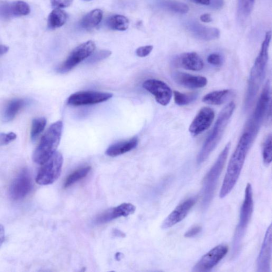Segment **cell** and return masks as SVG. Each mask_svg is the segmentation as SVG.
<instances>
[{
	"label": "cell",
	"mask_w": 272,
	"mask_h": 272,
	"mask_svg": "<svg viewBox=\"0 0 272 272\" xmlns=\"http://www.w3.org/2000/svg\"><path fill=\"white\" fill-rule=\"evenodd\" d=\"M255 139L249 134L244 132L228 164L226 172L220 192V197H225L237 182L247 155Z\"/></svg>",
	"instance_id": "cell-1"
},
{
	"label": "cell",
	"mask_w": 272,
	"mask_h": 272,
	"mask_svg": "<svg viewBox=\"0 0 272 272\" xmlns=\"http://www.w3.org/2000/svg\"><path fill=\"white\" fill-rule=\"evenodd\" d=\"M271 32L266 34L259 54L251 69L248 88L244 100L245 110H248L255 102L260 87L264 80L268 59V49L271 40Z\"/></svg>",
	"instance_id": "cell-2"
},
{
	"label": "cell",
	"mask_w": 272,
	"mask_h": 272,
	"mask_svg": "<svg viewBox=\"0 0 272 272\" xmlns=\"http://www.w3.org/2000/svg\"><path fill=\"white\" fill-rule=\"evenodd\" d=\"M235 108V103L232 102L228 104L219 114L211 133L206 138L197 156V163L198 164L200 165L204 162L221 141Z\"/></svg>",
	"instance_id": "cell-3"
},
{
	"label": "cell",
	"mask_w": 272,
	"mask_h": 272,
	"mask_svg": "<svg viewBox=\"0 0 272 272\" xmlns=\"http://www.w3.org/2000/svg\"><path fill=\"white\" fill-rule=\"evenodd\" d=\"M63 130V122L61 121L54 123L50 127L33 154V159L35 163L42 165L56 152Z\"/></svg>",
	"instance_id": "cell-4"
},
{
	"label": "cell",
	"mask_w": 272,
	"mask_h": 272,
	"mask_svg": "<svg viewBox=\"0 0 272 272\" xmlns=\"http://www.w3.org/2000/svg\"><path fill=\"white\" fill-rule=\"evenodd\" d=\"M230 147V143L225 146L204 178L201 191V206L203 209L207 208L213 199L217 184L224 167Z\"/></svg>",
	"instance_id": "cell-5"
},
{
	"label": "cell",
	"mask_w": 272,
	"mask_h": 272,
	"mask_svg": "<svg viewBox=\"0 0 272 272\" xmlns=\"http://www.w3.org/2000/svg\"><path fill=\"white\" fill-rule=\"evenodd\" d=\"M253 209L251 185L248 183L245 190L244 199L241 205L239 223L236 227L232 243V253L234 256L239 252L243 236L251 220Z\"/></svg>",
	"instance_id": "cell-6"
},
{
	"label": "cell",
	"mask_w": 272,
	"mask_h": 272,
	"mask_svg": "<svg viewBox=\"0 0 272 272\" xmlns=\"http://www.w3.org/2000/svg\"><path fill=\"white\" fill-rule=\"evenodd\" d=\"M270 86L269 81L265 84L257 101L256 107L245 126L244 132L255 139L266 114L270 108Z\"/></svg>",
	"instance_id": "cell-7"
},
{
	"label": "cell",
	"mask_w": 272,
	"mask_h": 272,
	"mask_svg": "<svg viewBox=\"0 0 272 272\" xmlns=\"http://www.w3.org/2000/svg\"><path fill=\"white\" fill-rule=\"evenodd\" d=\"M64 163L63 155L56 152L43 163L36 178L39 185L46 186L54 183L60 177Z\"/></svg>",
	"instance_id": "cell-8"
},
{
	"label": "cell",
	"mask_w": 272,
	"mask_h": 272,
	"mask_svg": "<svg viewBox=\"0 0 272 272\" xmlns=\"http://www.w3.org/2000/svg\"><path fill=\"white\" fill-rule=\"evenodd\" d=\"M95 45L92 41L85 42L75 48L65 62L58 69L61 74H66L74 69L83 61L90 57L94 53Z\"/></svg>",
	"instance_id": "cell-9"
},
{
	"label": "cell",
	"mask_w": 272,
	"mask_h": 272,
	"mask_svg": "<svg viewBox=\"0 0 272 272\" xmlns=\"http://www.w3.org/2000/svg\"><path fill=\"white\" fill-rule=\"evenodd\" d=\"M229 248L226 244L217 245L209 251L193 267V271L206 272L211 270L226 256Z\"/></svg>",
	"instance_id": "cell-10"
},
{
	"label": "cell",
	"mask_w": 272,
	"mask_h": 272,
	"mask_svg": "<svg viewBox=\"0 0 272 272\" xmlns=\"http://www.w3.org/2000/svg\"><path fill=\"white\" fill-rule=\"evenodd\" d=\"M112 94L95 91L78 92L69 96L67 103L73 106L93 105L107 101L112 98Z\"/></svg>",
	"instance_id": "cell-11"
},
{
	"label": "cell",
	"mask_w": 272,
	"mask_h": 272,
	"mask_svg": "<svg viewBox=\"0 0 272 272\" xmlns=\"http://www.w3.org/2000/svg\"><path fill=\"white\" fill-rule=\"evenodd\" d=\"M32 188L33 182L30 172L28 169H24L12 183L10 195L14 200L22 199L29 194Z\"/></svg>",
	"instance_id": "cell-12"
},
{
	"label": "cell",
	"mask_w": 272,
	"mask_h": 272,
	"mask_svg": "<svg viewBox=\"0 0 272 272\" xmlns=\"http://www.w3.org/2000/svg\"><path fill=\"white\" fill-rule=\"evenodd\" d=\"M144 89L154 95L158 103L166 106L171 101L172 91L170 87L165 83L152 79L144 82Z\"/></svg>",
	"instance_id": "cell-13"
},
{
	"label": "cell",
	"mask_w": 272,
	"mask_h": 272,
	"mask_svg": "<svg viewBox=\"0 0 272 272\" xmlns=\"http://www.w3.org/2000/svg\"><path fill=\"white\" fill-rule=\"evenodd\" d=\"M197 199L196 197H192L183 201L165 219L162 224V229H169L182 221L195 205Z\"/></svg>",
	"instance_id": "cell-14"
},
{
	"label": "cell",
	"mask_w": 272,
	"mask_h": 272,
	"mask_svg": "<svg viewBox=\"0 0 272 272\" xmlns=\"http://www.w3.org/2000/svg\"><path fill=\"white\" fill-rule=\"evenodd\" d=\"M215 113L211 108L204 107L201 109L189 127L191 135L197 136L203 133L212 125Z\"/></svg>",
	"instance_id": "cell-15"
},
{
	"label": "cell",
	"mask_w": 272,
	"mask_h": 272,
	"mask_svg": "<svg viewBox=\"0 0 272 272\" xmlns=\"http://www.w3.org/2000/svg\"><path fill=\"white\" fill-rule=\"evenodd\" d=\"M271 225L266 231L257 261V271L270 272L271 259Z\"/></svg>",
	"instance_id": "cell-16"
},
{
	"label": "cell",
	"mask_w": 272,
	"mask_h": 272,
	"mask_svg": "<svg viewBox=\"0 0 272 272\" xmlns=\"http://www.w3.org/2000/svg\"><path fill=\"white\" fill-rule=\"evenodd\" d=\"M172 64L175 67L182 68L192 71H200L204 67L202 59L195 52L185 53L172 60Z\"/></svg>",
	"instance_id": "cell-17"
},
{
	"label": "cell",
	"mask_w": 272,
	"mask_h": 272,
	"mask_svg": "<svg viewBox=\"0 0 272 272\" xmlns=\"http://www.w3.org/2000/svg\"><path fill=\"white\" fill-rule=\"evenodd\" d=\"M186 27L193 36L200 40L212 41L220 37V32L218 29L207 27L196 22H188L186 24Z\"/></svg>",
	"instance_id": "cell-18"
},
{
	"label": "cell",
	"mask_w": 272,
	"mask_h": 272,
	"mask_svg": "<svg viewBox=\"0 0 272 272\" xmlns=\"http://www.w3.org/2000/svg\"><path fill=\"white\" fill-rule=\"evenodd\" d=\"M172 77L175 83L190 89H201L207 84V79L204 77L192 75L182 72H174Z\"/></svg>",
	"instance_id": "cell-19"
},
{
	"label": "cell",
	"mask_w": 272,
	"mask_h": 272,
	"mask_svg": "<svg viewBox=\"0 0 272 272\" xmlns=\"http://www.w3.org/2000/svg\"><path fill=\"white\" fill-rule=\"evenodd\" d=\"M30 12L29 5L24 2H15L0 6V18L4 19L25 16L29 15Z\"/></svg>",
	"instance_id": "cell-20"
},
{
	"label": "cell",
	"mask_w": 272,
	"mask_h": 272,
	"mask_svg": "<svg viewBox=\"0 0 272 272\" xmlns=\"http://www.w3.org/2000/svg\"><path fill=\"white\" fill-rule=\"evenodd\" d=\"M136 207L130 203H124L117 207L108 209L99 215V220L101 223H106L115 219L126 217L135 213Z\"/></svg>",
	"instance_id": "cell-21"
},
{
	"label": "cell",
	"mask_w": 272,
	"mask_h": 272,
	"mask_svg": "<svg viewBox=\"0 0 272 272\" xmlns=\"http://www.w3.org/2000/svg\"><path fill=\"white\" fill-rule=\"evenodd\" d=\"M138 144L137 137L114 144L106 151V154L111 157H116L134 150Z\"/></svg>",
	"instance_id": "cell-22"
},
{
	"label": "cell",
	"mask_w": 272,
	"mask_h": 272,
	"mask_svg": "<svg viewBox=\"0 0 272 272\" xmlns=\"http://www.w3.org/2000/svg\"><path fill=\"white\" fill-rule=\"evenodd\" d=\"M232 94V92L230 90L214 91L206 94L202 101L208 104L220 105L227 101Z\"/></svg>",
	"instance_id": "cell-23"
},
{
	"label": "cell",
	"mask_w": 272,
	"mask_h": 272,
	"mask_svg": "<svg viewBox=\"0 0 272 272\" xmlns=\"http://www.w3.org/2000/svg\"><path fill=\"white\" fill-rule=\"evenodd\" d=\"M28 104V101L24 99H14L9 102L4 112L5 120L6 121L13 120L17 114Z\"/></svg>",
	"instance_id": "cell-24"
},
{
	"label": "cell",
	"mask_w": 272,
	"mask_h": 272,
	"mask_svg": "<svg viewBox=\"0 0 272 272\" xmlns=\"http://www.w3.org/2000/svg\"><path fill=\"white\" fill-rule=\"evenodd\" d=\"M156 5L162 10L176 14H185L189 11L186 4L175 0H158Z\"/></svg>",
	"instance_id": "cell-25"
},
{
	"label": "cell",
	"mask_w": 272,
	"mask_h": 272,
	"mask_svg": "<svg viewBox=\"0 0 272 272\" xmlns=\"http://www.w3.org/2000/svg\"><path fill=\"white\" fill-rule=\"evenodd\" d=\"M103 19V12L100 10H94L85 16L81 21V27L91 30L99 25Z\"/></svg>",
	"instance_id": "cell-26"
},
{
	"label": "cell",
	"mask_w": 272,
	"mask_h": 272,
	"mask_svg": "<svg viewBox=\"0 0 272 272\" xmlns=\"http://www.w3.org/2000/svg\"><path fill=\"white\" fill-rule=\"evenodd\" d=\"M68 15L67 13L61 9H55L50 14L48 25L49 29L55 30L63 26L67 22Z\"/></svg>",
	"instance_id": "cell-27"
},
{
	"label": "cell",
	"mask_w": 272,
	"mask_h": 272,
	"mask_svg": "<svg viewBox=\"0 0 272 272\" xmlns=\"http://www.w3.org/2000/svg\"><path fill=\"white\" fill-rule=\"evenodd\" d=\"M107 24L111 30L125 31L128 29L129 22L127 17L117 15L110 17Z\"/></svg>",
	"instance_id": "cell-28"
},
{
	"label": "cell",
	"mask_w": 272,
	"mask_h": 272,
	"mask_svg": "<svg viewBox=\"0 0 272 272\" xmlns=\"http://www.w3.org/2000/svg\"><path fill=\"white\" fill-rule=\"evenodd\" d=\"M91 170L90 166H86V167L79 169L70 174L65 182V187L68 188L73 185L78 181L84 178L89 174Z\"/></svg>",
	"instance_id": "cell-29"
},
{
	"label": "cell",
	"mask_w": 272,
	"mask_h": 272,
	"mask_svg": "<svg viewBox=\"0 0 272 272\" xmlns=\"http://www.w3.org/2000/svg\"><path fill=\"white\" fill-rule=\"evenodd\" d=\"M175 103L179 106H184L195 101L197 97V93L185 94L178 91L174 92Z\"/></svg>",
	"instance_id": "cell-30"
},
{
	"label": "cell",
	"mask_w": 272,
	"mask_h": 272,
	"mask_svg": "<svg viewBox=\"0 0 272 272\" xmlns=\"http://www.w3.org/2000/svg\"><path fill=\"white\" fill-rule=\"evenodd\" d=\"M47 120L45 118L35 119L32 122L31 137L35 141L45 129Z\"/></svg>",
	"instance_id": "cell-31"
},
{
	"label": "cell",
	"mask_w": 272,
	"mask_h": 272,
	"mask_svg": "<svg viewBox=\"0 0 272 272\" xmlns=\"http://www.w3.org/2000/svg\"><path fill=\"white\" fill-rule=\"evenodd\" d=\"M255 0H238V14L241 19H246L251 14Z\"/></svg>",
	"instance_id": "cell-32"
},
{
	"label": "cell",
	"mask_w": 272,
	"mask_h": 272,
	"mask_svg": "<svg viewBox=\"0 0 272 272\" xmlns=\"http://www.w3.org/2000/svg\"><path fill=\"white\" fill-rule=\"evenodd\" d=\"M263 162L266 165H269L271 162L272 145L271 135L269 134L266 138L262 149Z\"/></svg>",
	"instance_id": "cell-33"
},
{
	"label": "cell",
	"mask_w": 272,
	"mask_h": 272,
	"mask_svg": "<svg viewBox=\"0 0 272 272\" xmlns=\"http://www.w3.org/2000/svg\"><path fill=\"white\" fill-rule=\"evenodd\" d=\"M111 52L108 50H101L93 54L88 59V62L90 63H97L102 60L109 57Z\"/></svg>",
	"instance_id": "cell-34"
},
{
	"label": "cell",
	"mask_w": 272,
	"mask_h": 272,
	"mask_svg": "<svg viewBox=\"0 0 272 272\" xmlns=\"http://www.w3.org/2000/svg\"><path fill=\"white\" fill-rule=\"evenodd\" d=\"M207 62L214 66H221L222 64V59L221 56L217 54H210L207 57Z\"/></svg>",
	"instance_id": "cell-35"
},
{
	"label": "cell",
	"mask_w": 272,
	"mask_h": 272,
	"mask_svg": "<svg viewBox=\"0 0 272 272\" xmlns=\"http://www.w3.org/2000/svg\"><path fill=\"white\" fill-rule=\"evenodd\" d=\"M73 0H51L52 7L55 9H62L69 7L72 4Z\"/></svg>",
	"instance_id": "cell-36"
},
{
	"label": "cell",
	"mask_w": 272,
	"mask_h": 272,
	"mask_svg": "<svg viewBox=\"0 0 272 272\" xmlns=\"http://www.w3.org/2000/svg\"><path fill=\"white\" fill-rule=\"evenodd\" d=\"M17 138L14 133L0 134V145H7L13 142Z\"/></svg>",
	"instance_id": "cell-37"
},
{
	"label": "cell",
	"mask_w": 272,
	"mask_h": 272,
	"mask_svg": "<svg viewBox=\"0 0 272 272\" xmlns=\"http://www.w3.org/2000/svg\"><path fill=\"white\" fill-rule=\"evenodd\" d=\"M153 49L152 46L140 47L136 50V55L139 57H146L150 55Z\"/></svg>",
	"instance_id": "cell-38"
},
{
	"label": "cell",
	"mask_w": 272,
	"mask_h": 272,
	"mask_svg": "<svg viewBox=\"0 0 272 272\" xmlns=\"http://www.w3.org/2000/svg\"><path fill=\"white\" fill-rule=\"evenodd\" d=\"M201 231V227L199 226H195L192 227L185 234L186 238H192L194 237L196 235L198 234Z\"/></svg>",
	"instance_id": "cell-39"
},
{
	"label": "cell",
	"mask_w": 272,
	"mask_h": 272,
	"mask_svg": "<svg viewBox=\"0 0 272 272\" xmlns=\"http://www.w3.org/2000/svg\"><path fill=\"white\" fill-rule=\"evenodd\" d=\"M200 21L205 23H208L212 21L211 16L208 14H205L201 15L200 17Z\"/></svg>",
	"instance_id": "cell-40"
},
{
	"label": "cell",
	"mask_w": 272,
	"mask_h": 272,
	"mask_svg": "<svg viewBox=\"0 0 272 272\" xmlns=\"http://www.w3.org/2000/svg\"><path fill=\"white\" fill-rule=\"evenodd\" d=\"M5 239V230L3 225H0V247L2 246Z\"/></svg>",
	"instance_id": "cell-41"
},
{
	"label": "cell",
	"mask_w": 272,
	"mask_h": 272,
	"mask_svg": "<svg viewBox=\"0 0 272 272\" xmlns=\"http://www.w3.org/2000/svg\"><path fill=\"white\" fill-rule=\"evenodd\" d=\"M192 3L196 4L208 6L210 4V0H190Z\"/></svg>",
	"instance_id": "cell-42"
},
{
	"label": "cell",
	"mask_w": 272,
	"mask_h": 272,
	"mask_svg": "<svg viewBox=\"0 0 272 272\" xmlns=\"http://www.w3.org/2000/svg\"><path fill=\"white\" fill-rule=\"evenodd\" d=\"M9 48L7 46L0 45V57L5 55L8 51Z\"/></svg>",
	"instance_id": "cell-43"
},
{
	"label": "cell",
	"mask_w": 272,
	"mask_h": 272,
	"mask_svg": "<svg viewBox=\"0 0 272 272\" xmlns=\"http://www.w3.org/2000/svg\"><path fill=\"white\" fill-rule=\"evenodd\" d=\"M222 5L223 2L222 0H213L212 6V7L218 8L221 7Z\"/></svg>",
	"instance_id": "cell-44"
},
{
	"label": "cell",
	"mask_w": 272,
	"mask_h": 272,
	"mask_svg": "<svg viewBox=\"0 0 272 272\" xmlns=\"http://www.w3.org/2000/svg\"><path fill=\"white\" fill-rule=\"evenodd\" d=\"M113 234L116 235L117 236H121V237H124L125 234L122 233L121 231L118 230H115L113 232Z\"/></svg>",
	"instance_id": "cell-45"
},
{
	"label": "cell",
	"mask_w": 272,
	"mask_h": 272,
	"mask_svg": "<svg viewBox=\"0 0 272 272\" xmlns=\"http://www.w3.org/2000/svg\"><path fill=\"white\" fill-rule=\"evenodd\" d=\"M83 1H84V2H90V1H92V0H83Z\"/></svg>",
	"instance_id": "cell-46"
}]
</instances>
